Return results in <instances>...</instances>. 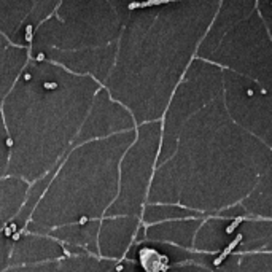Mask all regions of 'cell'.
<instances>
[{
	"instance_id": "cell-1",
	"label": "cell",
	"mask_w": 272,
	"mask_h": 272,
	"mask_svg": "<svg viewBox=\"0 0 272 272\" xmlns=\"http://www.w3.org/2000/svg\"><path fill=\"white\" fill-rule=\"evenodd\" d=\"M43 86H45V88H56L57 84H56V83H45Z\"/></svg>"
}]
</instances>
